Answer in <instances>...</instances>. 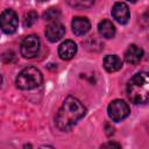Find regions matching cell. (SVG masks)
Segmentation results:
<instances>
[{
	"mask_svg": "<svg viewBox=\"0 0 149 149\" xmlns=\"http://www.w3.org/2000/svg\"><path fill=\"white\" fill-rule=\"evenodd\" d=\"M86 113L85 106L74 97L69 95L64 99L61 108L58 109L55 123L62 132L70 130Z\"/></svg>",
	"mask_w": 149,
	"mask_h": 149,
	"instance_id": "cell-1",
	"label": "cell"
},
{
	"mask_svg": "<svg viewBox=\"0 0 149 149\" xmlns=\"http://www.w3.org/2000/svg\"><path fill=\"white\" fill-rule=\"evenodd\" d=\"M127 97L133 104H146L149 98V76L146 71L135 73L127 83Z\"/></svg>",
	"mask_w": 149,
	"mask_h": 149,
	"instance_id": "cell-2",
	"label": "cell"
},
{
	"mask_svg": "<svg viewBox=\"0 0 149 149\" xmlns=\"http://www.w3.org/2000/svg\"><path fill=\"white\" fill-rule=\"evenodd\" d=\"M43 81V76L37 68L27 66L20 71L15 84L20 90H33L38 87Z\"/></svg>",
	"mask_w": 149,
	"mask_h": 149,
	"instance_id": "cell-3",
	"label": "cell"
},
{
	"mask_svg": "<svg viewBox=\"0 0 149 149\" xmlns=\"http://www.w3.org/2000/svg\"><path fill=\"white\" fill-rule=\"evenodd\" d=\"M130 113V109H129V106L127 102H125L123 100L121 99H115L113 100L112 102H109L108 107H107V114L108 116L115 121V122H119L123 119H126Z\"/></svg>",
	"mask_w": 149,
	"mask_h": 149,
	"instance_id": "cell-4",
	"label": "cell"
},
{
	"mask_svg": "<svg viewBox=\"0 0 149 149\" xmlns=\"http://www.w3.org/2000/svg\"><path fill=\"white\" fill-rule=\"evenodd\" d=\"M41 48V41L36 35H28L21 42V55L24 58H34L38 55Z\"/></svg>",
	"mask_w": 149,
	"mask_h": 149,
	"instance_id": "cell-5",
	"label": "cell"
},
{
	"mask_svg": "<svg viewBox=\"0 0 149 149\" xmlns=\"http://www.w3.org/2000/svg\"><path fill=\"white\" fill-rule=\"evenodd\" d=\"M19 27V16L13 9H5L0 14V29L5 34H13Z\"/></svg>",
	"mask_w": 149,
	"mask_h": 149,
	"instance_id": "cell-6",
	"label": "cell"
},
{
	"mask_svg": "<svg viewBox=\"0 0 149 149\" xmlns=\"http://www.w3.org/2000/svg\"><path fill=\"white\" fill-rule=\"evenodd\" d=\"M112 16L120 24H126L130 19V12L125 2H115L112 7Z\"/></svg>",
	"mask_w": 149,
	"mask_h": 149,
	"instance_id": "cell-7",
	"label": "cell"
},
{
	"mask_svg": "<svg viewBox=\"0 0 149 149\" xmlns=\"http://www.w3.org/2000/svg\"><path fill=\"white\" fill-rule=\"evenodd\" d=\"M65 34V27L56 21V22H50L47 28H45V36L50 42H57L59 41Z\"/></svg>",
	"mask_w": 149,
	"mask_h": 149,
	"instance_id": "cell-8",
	"label": "cell"
},
{
	"mask_svg": "<svg viewBox=\"0 0 149 149\" xmlns=\"http://www.w3.org/2000/svg\"><path fill=\"white\" fill-rule=\"evenodd\" d=\"M76 54H77V44L71 40L64 41L58 48V56L64 61H69L73 58Z\"/></svg>",
	"mask_w": 149,
	"mask_h": 149,
	"instance_id": "cell-9",
	"label": "cell"
},
{
	"mask_svg": "<svg viewBox=\"0 0 149 149\" xmlns=\"http://www.w3.org/2000/svg\"><path fill=\"white\" fill-rule=\"evenodd\" d=\"M71 26H72L73 34L77 35V36L85 35L91 29V23H90L88 19H86L84 16H76V17H73Z\"/></svg>",
	"mask_w": 149,
	"mask_h": 149,
	"instance_id": "cell-10",
	"label": "cell"
},
{
	"mask_svg": "<svg viewBox=\"0 0 149 149\" xmlns=\"http://www.w3.org/2000/svg\"><path fill=\"white\" fill-rule=\"evenodd\" d=\"M143 57V50L136 44H130L125 52V61L128 64H137Z\"/></svg>",
	"mask_w": 149,
	"mask_h": 149,
	"instance_id": "cell-11",
	"label": "cell"
},
{
	"mask_svg": "<svg viewBox=\"0 0 149 149\" xmlns=\"http://www.w3.org/2000/svg\"><path fill=\"white\" fill-rule=\"evenodd\" d=\"M104 68L107 72H115L122 68V61L116 55H107L104 58Z\"/></svg>",
	"mask_w": 149,
	"mask_h": 149,
	"instance_id": "cell-12",
	"label": "cell"
},
{
	"mask_svg": "<svg viewBox=\"0 0 149 149\" xmlns=\"http://www.w3.org/2000/svg\"><path fill=\"white\" fill-rule=\"evenodd\" d=\"M99 34L105 38H112L115 35V27L109 20H102L98 24Z\"/></svg>",
	"mask_w": 149,
	"mask_h": 149,
	"instance_id": "cell-13",
	"label": "cell"
},
{
	"mask_svg": "<svg viewBox=\"0 0 149 149\" xmlns=\"http://www.w3.org/2000/svg\"><path fill=\"white\" fill-rule=\"evenodd\" d=\"M61 17V12L58 8H49L43 13V19L45 21H52L56 22Z\"/></svg>",
	"mask_w": 149,
	"mask_h": 149,
	"instance_id": "cell-14",
	"label": "cell"
},
{
	"mask_svg": "<svg viewBox=\"0 0 149 149\" xmlns=\"http://www.w3.org/2000/svg\"><path fill=\"white\" fill-rule=\"evenodd\" d=\"M37 19H38V15H37V13L35 12V10H29L28 13H26V15H24V20H23V26L27 28H29V27H31L36 21H37Z\"/></svg>",
	"mask_w": 149,
	"mask_h": 149,
	"instance_id": "cell-15",
	"label": "cell"
},
{
	"mask_svg": "<svg viewBox=\"0 0 149 149\" xmlns=\"http://www.w3.org/2000/svg\"><path fill=\"white\" fill-rule=\"evenodd\" d=\"M99 149H121V144L115 141H108L100 146Z\"/></svg>",
	"mask_w": 149,
	"mask_h": 149,
	"instance_id": "cell-16",
	"label": "cell"
},
{
	"mask_svg": "<svg viewBox=\"0 0 149 149\" xmlns=\"http://www.w3.org/2000/svg\"><path fill=\"white\" fill-rule=\"evenodd\" d=\"M93 1H69V5H71L72 7H91L93 6Z\"/></svg>",
	"mask_w": 149,
	"mask_h": 149,
	"instance_id": "cell-17",
	"label": "cell"
},
{
	"mask_svg": "<svg viewBox=\"0 0 149 149\" xmlns=\"http://www.w3.org/2000/svg\"><path fill=\"white\" fill-rule=\"evenodd\" d=\"M13 58H14V52H13V51H6V52H3L2 56H1V59H2L5 63L12 62Z\"/></svg>",
	"mask_w": 149,
	"mask_h": 149,
	"instance_id": "cell-18",
	"label": "cell"
},
{
	"mask_svg": "<svg viewBox=\"0 0 149 149\" xmlns=\"http://www.w3.org/2000/svg\"><path fill=\"white\" fill-rule=\"evenodd\" d=\"M23 149H33V146H31L30 143H26V144L23 146Z\"/></svg>",
	"mask_w": 149,
	"mask_h": 149,
	"instance_id": "cell-19",
	"label": "cell"
},
{
	"mask_svg": "<svg viewBox=\"0 0 149 149\" xmlns=\"http://www.w3.org/2000/svg\"><path fill=\"white\" fill-rule=\"evenodd\" d=\"M40 149H54L52 147H50V146H42Z\"/></svg>",
	"mask_w": 149,
	"mask_h": 149,
	"instance_id": "cell-20",
	"label": "cell"
},
{
	"mask_svg": "<svg viewBox=\"0 0 149 149\" xmlns=\"http://www.w3.org/2000/svg\"><path fill=\"white\" fill-rule=\"evenodd\" d=\"M1 84H2V77H1V74H0V87H1Z\"/></svg>",
	"mask_w": 149,
	"mask_h": 149,
	"instance_id": "cell-21",
	"label": "cell"
}]
</instances>
